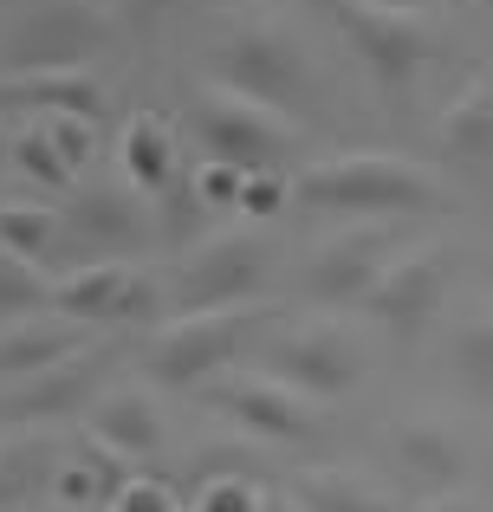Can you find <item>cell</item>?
I'll return each mask as SVG.
<instances>
[{
    "instance_id": "4fadbf2b",
    "label": "cell",
    "mask_w": 493,
    "mask_h": 512,
    "mask_svg": "<svg viewBox=\"0 0 493 512\" xmlns=\"http://www.w3.org/2000/svg\"><path fill=\"white\" fill-rule=\"evenodd\" d=\"M215 402H221V415H234L260 441H305L312 435V409H305L312 396H299L279 376H234V383L215 389Z\"/></svg>"
},
{
    "instance_id": "d4e9b609",
    "label": "cell",
    "mask_w": 493,
    "mask_h": 512,
    "mask_svg": "<svg viewBox=\"0 0 493 512\" xmlns=\"http://www.w3.org/2000/svg\"><path fill=\"white\" fill-rule=\"evenodd\" d=\"M39 305H52V279L20 253H0V318H39Z\"/></svg>"
},
{
    "instance_id": "4dcf8cb0",
    "label": "cell",
    "mask_w": 493,
    "mask_h": 512,
    "mask_svg": "<svg viewBox=\"0 0 493 512\" xmlns=\"http://www.w3.org/2000/svg\"><path fill=\"white\" fill-rule=\"evenodd\" d=\"M247 461H260L253 448H241V441H215V448H202V461H195V487L215 474H247Z\"/></svg>"
},
{
    "instance_id": "ac0fdd59",
    "label": "cell",
    "mask_w": 493,
    "mask_h": 512,
    "mask_svg": "<svg viewBox=\"0 0 493 512\" xmlns=\"http://www.w3.org/2000/svg\"><path fill=\"white\" fill-rule=\"evenodd\" d=\"M390 441H396V461L429 487H455L468 474V448H461V435L448 422H403Z\"/></svg>"
},
{
    "instance_id": "44dd1931",
    "label": "cell",
    "mask_w": 493,
    "mask_h": 512,
    "mask_svg": "<svg viewBox=\"0 0 493 512\" xmlns=\"http://www.w3.org/2000/svg\"><path fill=\"white\" fill-rule=\"evenodd\" d=\"M442 143L461 156V163H493V91L487 85H474L468 98H455L448 104V117H442Z\"/></svg>"
},
{
    "instance_id": "52a82bcc",
    "label": "cell",
    "mask_w": 493,
    "mask_h": 512,
    "mask_svg": "<svg viewBox=\"0 0 493 512\" xmlns=\"http://www.w3.org/2000/svg\"><path fill=\"white\" fill-rule=\"evenodd\" d=\"M156 279L137 273L130 260H98L78 266V273L52 279V312L72 318V325H137L156 312Z\"/></svg>"
},
{
    "instance_id": "f1b7e54d",
    "label": "cell",
    "mask_w": 493,
    "mask_h": 512,
    "mask_svg": "<svg viewBox=\"0 0 493 512\" xmlns=\"http://www.w3.org/2000/svg\"><path fill=\"white\" fill-rule=\"evenodd\" d=\"M39 130L52 137V150L65 156V169H72V175L91 163V143H98V137H91V130H98L91 117H39Z\"/></svg>"
},
{
    "instance_id": "3957f363",
    "label": "cell",
    "mask_w": 493,
    "mask_h": 512,
    "mask_svg": "<svg viewBox=\"0 0 493 512\" xmlns=\"http://www.w3.org/2000/svg\"><path fill=\"white\" fill-rule=\"evenodd\" d=\"M266 305H228V312H182L176 325H163L150 338V350H143V376L163 389H195L208 383L215 370H228L234 357L247 350V338L266 325Z\"/></svg>"
},
{
    "instance_id": "d6a6232c",
    "label": "cell",
    "mask_w": 493,
    "mask_h": 512,
    "mask_svg": "<svg viewBox=\"0 0 493 512\" xmlns=\"http://www.w3.org/2000/svg\"><path fill=\"white\" fill-rule=\"evenodd\" d=\"M111 512H176V493H169L163 480H130L124 500H117Z\"/></svg>"
},
{
    "instance_id": "836d02e7",
    "label": "cell",
    "mask_w": 493,
    "mask_h": 512,
    "mask_svg": "<svg viewBox=\"0 0 493 512\" xmlns=\"http://www.w3.org/2000/svg\"><path fill=\"white\" fill-rule=\"evenodd\" d=\"M279 175H247V188H241V208L253 214V221H266V214H279Z\"/></svg>"
},
{
    "instance_id": "9a60e30c",
    "label": "cell",
    "mask_w": 493,
    "mask_h": 512,
    "mask_svg": "<svg viewBox=\"0 0 493 512\" xmlns=\"http://www.w3.org/2000/svg\"><path fill=\"white\" fill-rule=\"evenodd\" d=\"M78 350H91V325H72V318H20V325L0 331V389L26 383L39 370H59Z\"/></svg>"
},
{
    "instance_id": "1f68e13d",
    "label": "cell",
    "mask_w": 493,
    "mask_h": 512,
    "mask_svg": "<svg viewBox=\"0 0 493 512\" xmlns=\"http://www.w3.org/2000/svg\"><path fill=\"white\" fill-rule=\"evenodd\" d=\"M195 188H202V201H241V188H247V169L202 163V175H195Z\"/></svg>"
},
{
    "instance_id": "603a6c76",
    "label": "cell",
    "mask_w": 493,
    "mask_h": 512,
    "mask_svg": "<svg viewBox=\"0 0 493 512\" xmlns=\"http://www.w3.org/2000/svg\"><path fill=\"white\" fill-rule=\"evenodd\" d=\"M46 474H52V454L39 448L33 435H13L7 448H0V512H20L46 487Z\"/></svg>"
},
{
    "instance_id": "8992f818",
    "label": "cell",
    "mask_w": 493,
    "mask_h": 512,
    "mask_svg": "<svg viewBox=\"0 0 493 512\" xmlns=\"http://www.w3.org/2000/svg\"><path fill=\"white\" fill-rule=\"evenodd\" d=\"M331 20L344 26L351 52L370 65L377 91H403L409 78L429 65V26L409 7H390V0H331Z\"/></svg>"
},
{
    "instance_id": "ba28073f",
    "label": "cell",
    "mask_w": 493,
    "mask_h": 512,
    "mask_svg": "<svg viewBox=\"0 0 493 512\" xmlns=\"http://www.w3.org/2000/svg\"><path fill=\"white\" fill-rule=\"evenodd\" d=\"M266 260H273V247H266L260 234H208L202 247H195V260L182 266L176 299L189 305V312H228V305H241L266 279Z\"/></svg>"
},
{
    "instance_id": "7402d4cb",
    "label": "cell",
    "mask_w": 493,
    "mask_h": 512,
    "mask_svg": "<svg viewBox=\"0 0 493 512\" xmlns=\"http://www.w3.org/2000/svg\"><path fill=\"white\" fill-rule=\"evenodd\" d=\"M292 500H299V512H396L377 487H364L351 474H299Z\"/></svg>"
},
{
    "instance_id": "8fae6325",
    "label": "cell",
    "mask_w": 493,
    "mask_h": 512,
    "mask_svg": "<svg viewBox=\"0 0 493 512\" xmlns=\"http://www.w3.org/2000/svg\"><path fill=\"white\" fill-rule=\"evenodd\" d=\"M104 363H111V344H91V350H78L72 363H59V370L7 383L0 389V422H59V415L91 409V402H98L91 389H98Z\"/></svg>"
},
{
    "instance_id": "e0dca14e",
    "label": "cell",
    "mask_w": 493,
    "mask_h": 512,
    "mask_svg": "<svg viewBox=\"0 0 493 512\" xmlns=\"http://www.w3.org/2000/svg\"><path fill=\"white\" fill-rule=\"evenodd\" d=\"M33 104L39 117H104V85L91 72H33V78H0V111Z\"/></svg>"
},
{
    "instance_id": "cb8c5ba5",
    "label": "cell",
    "mask_w": 493,
    "mask_h": 512,
    "mask_svg": "<svg viewBox=\"0 0 493 512\" xmlns=\"http://www.w3.org/2000/svg\"><path fill=\"white\" fill-rule=\"evenodd\" d=\"M52 234H59V221H52L39 201H7V208H0V253L46 260V253H52Z\"/></svg>"
},
{
    "instance_id": "277c9868",
    "label": "cell",
    "mask_w": 493,
    "mask_h": 512,
    "mask_svg": "<svg viewBox=\"0 0 493 512\" xmlns=\"http://www.w3.org/2000/svg\"><path fill=\"white\" fill-rule=\"evenodd\" d=\"M215 78L228 91H241L253 104H273V111H292V104L312 91V65H305V46L273 20H241L221 33L215 46Z\"/></svg>"
},
{
    "instance_id": "d6986e66",
    "label": "cell",
    "mask_w": 493,
    "mask_h": 512,
    "mask_svg": "<svg viewBox=\"0 0 493 512\" xmlns=\"http://www.w3.org/2000/svg\"><path fill=\"white\" fill-rule=\"evenodd\" d=\"M124 182H137L143 195H163L169 182L182 175V163H176V137H169V124L163 117H130L124 124Z\"/></svg>"
},
{
    "instance_id": "484cf974",
    "label": "cell",
    "mask_w": 493,
    "mask_h": 512,
    "mask_svg": "<svg viewBox=\"0 0 493 512\" xmlns=\"http://www.w3.org/2000/svg\"><path fill=\"white\" fill-rule=\"evenodd\" d=\"M202 208H208V201H202V188H195V175H176V182L156 195V214H163V240H176V247H182V240L195 234V221H202Z\"/></svg>"
},
{
    "instance_id": "8d00e7d4",
    "label": "cell",
    "mask_w": 493,
    "mask_h": 512,
    "mask_svg": "<svg viewBox=\"0 0 493 512\" xmlns=\"http://www.w3.org/2000/svg\"><path fill=\"white\" fill-rule=\"evenodd\" d=\"M260 512H299V500H266Z\"/></svg>"
},
{
    "instance_id": "7a4b0ae2",
    "label": "cell",
    "mask_w": 493,
    "mask_h": 512,
    "mask_svg": "<svg viewBox=\"0 0 493 512\" xmlns=\"http://www.w3.org/2000/svg\"><path fill=\"white\" fill-rule=\"evenodd\" d=\"M292 201L318 214H429L442 208V175L396 156H331L299 169Z\"/></svg>"
},
{
    "instance_id": "d590c367",
    "label": "cell",
    "mask_w": 493,
    "mask_h": 512,
    "mask_svg": "<svg viewBox=\"0 0 493 512\" xmlns=\"http://www.w3.org/2000/svg\"><path fill=\"white\" fill-rule=\"evenodd\" d=\"M422 512H481L474 500H435V506H422Z\"/></svg>"
},
{
    "instance_id": "f546056e",
    "label": "cell",
    "mask_w": 493,
    "mask_h": 512,
    "mask_svg": "<svg viewBox=\"0 0 493 512\" xmlns=\"http://www.w3.org/2000/svg\"><path fill=\"white\" fill-rule=\"evenodd\" d=\"M52 500L104 512V487H98V474H91V461H59V474H52Z\"/></svg>"
},
{
    "instance_id": "7c38bea8",
    "label": "cell",
    "mask_w": 493,
    "mask_h": 512,
    "mask_svg": "<svg viewBox=\"0 0 493 512\" xmlns=\"http://www.w3.org/2000/svg\"><path fill=\"white\" fill-rule=\"evenodd\" d=\"M383 273H390V234H383V227H357V234H338L312 253L305 292L325 299V305H351V299L364 305Z\"/></svg>"
},
{
    "instance_id": "5bb4252c",
    "label": "cell",
    "mask_w": 493,
    "mask_h": 512,
    "mask_svg": "<svg viewBox=\"0 0 493 512\" xmlns=\"http://www.w3.org/2000/svg\"><path fill=\"white\" fill-rule=\"evenodd\" d=\"M150 208L156 201H143L137 182H91L78 188L72 201H65V227H72L85 247H137L143 227H150Z\"/></svg>"
},
{
    "instance_id": "6da1fadb",
    "label": "cell",
    "mask_w": 493,
    "mask_h": 512,
    "mask_svg": "<svg viewBox=\"0 0 493 512\" xmlns=\"http://www.w3.org/2000/svg\"><path fill=\"white\" fill-rule=\"evenodd\" d=\"M117 33V0H20L0 26V78L85 72Z\"/></svg>"
},
{
    "instance_id": "5b68a950",
    "label": "cell",
    "mask_w": 493,
    "mask_h": 512,
    "mask_svg": "<svg viewBox=\"0 0 493 512\" xmlns=\"http://www.w3.org/2000/svg\"><path fill=\"white\" fill-rule=\"evenodd\" d=\"M195 130H202V150L208 163H228L247 175H273L292 150V124L286 111L273 104H253L228 85H202L195 91Z\"/></svg>"
},
{
    "instance_id": "e575fe53",
    "label": "cell",
    "mask_w": 493,
    "mask_h": 512,
    "mask_svg": "<svg viewBox=\"0 0 493 512\" xmlns=\"http://www.w3.org/2000/svg\"><path fill=\"white\" fill-rule=\"evenodd\" d=\"M117 7H130V13H169L176 0H117Z\"/></svg>"
},
{
    "instance_id": "30bf717a",
    "label": "cell",
    "mask_w": 493,
    "mask_h": 512,
    "mask_svg": "<svg viewBox=\"0 0 493 512\" xmlns=\"http://www.w3.org/2000/svg\"><path fill=\"white\" fill-rule=\"evenodd\" d=\"M357 370H364L357 344L344 338V331H331V325L292 331V338H279L266 350V376L292 383L299 396H344V389L357 383Z\"/></svg>"
},
{
    "instance_id": "9c48e42d",
    "label": "cell",
    "mask_w": 493,
    "mask_h": 512,
    "mask_svg": "<svg viewBox=\"0 0 493 512\" xmlns=\"http://www.w3.org/2000/svg\"><path fill=\"white\" fill-rule=\"evenodd\" d=\"M448 273H455L448 247L403 253V260H390V273H383L377 286H370L364 312L377 318V325H390V331H403V338H416V331L435 318V305H442V292H448Z\"/></svg>"
},
{
    "instance_id": "4316f807",
    "label": "cell",
    "mask_w": 493,
    "mask_h": 512,
    "mask_svg": "<svg viewBox=\"0 0 493 512\" xmlns=\"http://www.w3.org/2000/svg\"><path fill=\"white\" fill-rule=\"evenodd\" d=\"M266 493L253 487V474H215L195 487V512H260Z\"/></svg>"
},
{
    "instance_id": "83f0119b",
    "label": "cell",
    "mask_w": 493,
    "mask_h": 512,
    "mask_svg": "<svg viewBox=\"0 0 493 512\" xmlns=\"http://www.w3.org/2000/svg\"><path fill=\"white\" fill-rule=\"evenodd\" d=\"M13 163L33 175V182H46V188H72V169H65V156L52 150L46 130H26V137H13Z\"/></svg>"
},
{
    "instance_id": "74e56055",
    "label": "cell",
    "mask_w": 493,
    "mask_h": 512,
    "mask_svg": "<svg viewBox=\"0 0 493 512\" xmlns=\"http://www.w3.org/2000/svg\"><path fill=\"white\" fill-rule=\"evenodd\" d=\"M7 150H13V143H0V169H7Z\"/></svg>"
},
{
    "instance_id": "2e32d148",
    "label": "cell",
    "mask_w": 493,
    "mask_h": 512,
    "mask_svg": "<svg viewBox=\"0 0 493 512\" xmlns=\"http://www.w3.org/2000/svg\"><path fill=\"white\" fill-rule=\"evenodd\" d=\"M85 415H91V441L117 448L124 461H150L163 448V415H156V402L143 389H104Z\"/></svg>"
},
{
    "instance_id": "ffe728a7",
    "label": "cell",
    "mask_w": 493,
    "mask_h": 512,
    "mask_svg": "<svg viewBox=\"0 0 493 512\" xmlns=\"http://www.w3.org/2000/svg\"><path fill=\"white\" fill-rule=\"evenodd\" d=\"M448 363H455V383L468 389V396L493 402V312H468L455 325V338H448Z\"/></svg>"
}]
</instances>
